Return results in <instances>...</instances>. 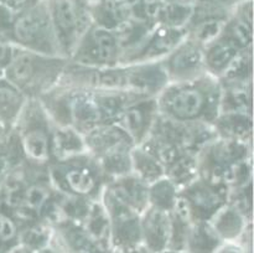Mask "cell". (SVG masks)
<instances>
[{"mask_svg":"<svg viewBox=\"0 0 254 253\" xmlns=\"http://www.w3.org/2000/svg\"><path fill=\"white\" fill-rule=\"evenodd\" d=\"M221 88L217 78L206 73L198 78L169 82L155 97L158 112L180 124L215 122L220 112Z\"/></svg>","mask_w":254,"mask_h":253,"instance_id":"cell-1","label":"cell"},{"mask_svg":"<svg viewBox=\"0 0 254 253\" xmlns=\"http://www.w3.org/2000/svg\"><path fill=\"white\" fill-rule=\"evenodd\" d=\"M67 63L68 59L64 56L39 54L14 45L2 74L26 98H40L57 86Z\"/></svg>","mask_w":254,"mask_h":253,"instance_id":"cell-2","label":"cell"},{"mask_svg":"<svg viewBox=\"0 0 254 253\" xmlns=\"http://www.w3.org/2000/svg\"><path fill=\"white\" fill-rule=\"evenodd\" d=\"M10 42L39 54L62 56L52 27L47 0H34L15 12L10 27Z\"/></svg>","mask_w":254,"mask_h":253,"instance_id":"cell-3","label":"cell"},{"mask_svg":"<svg viewBox=\"0 0 254 253\" xmlns=\"http://www.w3.org/2000/svg\"><path fill=\"white\" fill-rule=\"evenodd\" d=\"M102 175L96 159L86 158L84 154L60 159L50 170L54 185L73 197L93 196L101 188Z\"/></svg>","mask_w":254,"mask_h":253,"instance_id":"cell-4","label":"cell"},{"mask_svg":"<svg viewBox=\"0 0 254 253\" xmlns=\"http://www.w3.org/2000/svg\"><path fill=\"white\" fill-rule=\"evenodd\" d=\"M60 52L68 59L82 35L92 25L86 0H47Z\"/></svg>","mask_w":254,"mask_h":253,"instance_id":"cell-5","label":"cell"},{"mask_svg":"<svg viewBox=\"0 0 254 253\" xmlns=\"http://www.w3.org/2000/svg\"><path fill=\"white\" fill-rule=\"evenodd\" d=\"M71 62L92 68L119 64L121 49L113 30L92 24L86 30L68 57Z\"/></svg>","mask_w":254,"mask_h":253,"instance_id":"cell-6","label":"cell"},{"mask_svg":"<svg viewBox=\"0 0 254 253\" xmlns=\"http://www.w3.org/2000/svg\"><path fill=\"white\" fill-rule=\"evenodd\" d=\"M169 82H183L198 78L207 73L205 67L203 47L186 39L161 60Z\"/></svg>","mask_w":254,"mask_h":253,"instance_id":"cell-7","label":"cell"},{"mask_svg":"<svg viewBox=\"0 0 254 253\" xmlns=\"http://www.w3.org/2000/svg\"><path fill=\"white\" fill-rule=\"evenodd\" d=\"M158 113L155 98L138 97L129 102L118 117V126L128 134L131 141L140 144L146 140L149 131L155 124V114Z\"/></svg>","mask_w":254,"mask_h":253,"instance_id":"cell-8","label":"cell"},{"mask_svg":"<svg viewBox=\"0 0 254 253\" xmlns=\"http://www.w3.org/2000/svg\"><path fill=\"white\" fill-rule=\"evenodd\" d=\"M173 220L169 211L148 206L140 218L141 240L151 253H163L170 243Z\"/></svg>","mask_w":254,"mask_h":253,"instance_id":"cell-9","label":"cell"},{"mask_svg":"<svg viewBox=\"0 0 254 253\" xmlns=\"http://www.w3.org/2000/svg\"><path fill=\"white\" fill-rule=\"evenodd\" d=\"M243 51L246 50H243L235 40L221 31L215 40L203 46L206 71L216 78L222 77L232 62Z\"/></svg>","mask_w":254,"mask_h":253,"instance_id":"cell-10","label":"cell"},{"mask_svg":"<svg viewBox=\"0 0 254 253\" xmlns=\"http://www.w3.org/2000/svg\"><path fill=\"white\" fill-rule=\"evenodd\" d=\"M221 246V238L211 225L196 222L189 225L184 247L189 253H215Z\"/></svg>","mask_w":254,"mask_h":253,"instance_id":"cell-11","label":"cell"},{"mask_svg":"<svg viewBox=\"0 0 254 253\" xmlns=\"http://www.w3.org/2000/svg\"><path fill=\"white\" fill-rule=\"evenodd\" d=\"M130 161L134 175L143 183H154L165 176V168L163 164L146 149L134 146L130 151Z\"/></svg>","mask_w":254,"mask_h":253,"instance_id":"cell-12","label":"cell"},{"mask_svg":"<svg viewBox=\"0 0 254 253\" xmlns=\"http://www.w3.org/2000/svg\"><path fill=\"white\" fill-rule=\"evenodd\" d=\"M211 227L215 230L220 238L236 240L243 232V217L237 207L223 205L211 217Z\"/></svg>","mask_w":254,"mask_h":253,"instance_id":"cell-13","label":"cell"},{"mask_svg":"<svg viewBox=\"0 0 254 253\" xmlns=\"http://www.w3.org/2000/svg\"><path fill=\"white\" fill-rule=\"evenodd\" d=\"M27 98L6 79L0 81V122H16Z\"/></svg>","mask_w":254,"mask_h":253,"instance_id":"cell-14","label":"cell"},{"mask_svg":"<svg viewBox=\"0 0 254 253\" xmlns=\"http://www.w3.org/2000/svg\"><path fill=\"white\" fill-rule=\"evenodd\" d=\"M17 228L10 216L0 213V242L7 245L16 238Z\"/></svg>","mask_w":254,"mask_h":253,"instance_id":"cell-15","label":"cell"},{"mask_svg":"<svg viewBox=\"0 0 254 253\" xmlns=\"http://www.w3.org/2000/svg\"><path fill=\"white\" fill-rule=\"evenodd\" d=\"M12 17H14V14L9 9L0 5V36H2L6 32V34H9L10 37V27H11Z\"/></svg>","mask_w":254,"mask_h":253,"instance_id":"cell-16","label":"cell"},{"mask_svg":"<svg viewBox=\"0 0 254 253\" xmlns=\"http://www.w3.org/2000/svg\"><path fill=\"white\" fill-rule=\"evenodd\" d=\"M31 1H34V0H0V5L9 9L12 14H15Z\"/></svg>","mask_w":254,"mask_h":253,"instance_id":"cell-17","label":"cell"},{"mask_svg":"<svg viewBox=\"0 0 254 253\" xmlns=\"http://www.w3.org/2000/svg\"><path fill=\"white\" fill-rule=\"evenodd\" d=\"M198 2H205V4L215 5V6L225 7V9H233L238 2L243 0H197Z\"/></svg>","mask_w":254,"mask_h":253,"instance_id":"cell-18","label":"cell"},{"mask_svg":"<svg viewBox=\"0 0 254 253\" xmlns=\"http://www.w3.org/2000/svg\"><path fill=\"white\" fill-rule=\"evenodd\" d=\"M215 253H242V250L235 245H227L223 246V247L220 246Z\"/></svg>","mask_w":254,"mask_h":253,"instance_id":"cell-19","label":"cell"},{"mask_svg":"<svg viewBox=\"0 0 254 253\" xmlns=\"http://www.w3.org/2000/svg\"><path fill=\"white\" fill-rule=\"evenodd\" d=\"M164 2L169 4H179V5H195L197 0H163Z\"/></svg>","mask_w":254,"mask_h":253,"instance_id":"cell-20","label":"cell"},{"mask_svg":"<svg viewBox=\"0 0 254 253\" xmlns=\"http://www.w3.org/2000/svg\"><path fill=\"white\" fill-rule=\"evenodd\" d=\"M163 253H179V251H171V252H163Z\"/></svg>","mask_w":254,"mask_h":253,"instance_id":"cell-21","label":"cell"}]
</instances>
